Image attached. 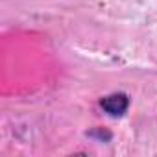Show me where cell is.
Instances as JSON below:
<instances>
[{"label":"cell","mask_w":157,"mask_h":157,"mask_svg":"<svg viewBox=\"0 0 157 157\" xmlns=\"http://www.w3.org/2000/svg\"><path fill=\"white\" fill-rule=\"evenodd\" d=\"M100 105H102V109L107 115H111V117H122L128 111V107H129V98L124 93H115V94L105 96L100 102Z\"/></svg>","instance_id":"6da1fadb"}]
</instances>
